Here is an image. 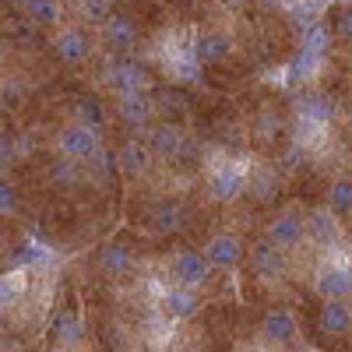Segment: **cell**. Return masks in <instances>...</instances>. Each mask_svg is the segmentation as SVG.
<instances>
[{"label": "cell", "instance_id": "6da1fadb", "mask_svg": "<svg viewBox=\"0 0 352 352\" xmlns=\"http://www.w3.org/2000/svg\"><path fill=\"white\" fill-rule=\"evenodd\" d=\"M212 264L201 250H173L166 261V282L169 285H184V289H204L212 282Z\"/></svg>", "mask_w": 352, "mask_h": 352}, {"label": "cell", "instance_id": "7a4b0ae2", "mask_svg": "<svg viewBox=\"0 0 352 352\" xmlns=\"http://www.w3.org/2000/svg\"><path fill=\"white\" fill-rule=\"evenodd\" d=\"M50 50H53V56H56L64 67H81V64L92 60L96 39L88 36L85 25H60V28H53Z\"/></svg>", "mask_w": 352, "mask_h": 352}, {"label": "cell", "instance_id": "3957f363", "mask_svg": "<svg viewBox=\"0 0 352 352\" xmlns=\"http://www.w3.org/2000/svg\"><path fill=\"white\" fill-rule=\"evenodd\" d=\"M99 36H102V46L113 56H124V53H134L141 46V25L131 14H124V11H113L99 25Z\"/></svg>", "mask_w": 352, "mask_h": 352}, {"label": "cell", "instance_id": "277c9868", "mask_svg": "<svg viewBox=\"0 0 352 352\" xmlns=\"http://www.w3.org/2000/svg\"><path fill=\"white\" fill-rule=\"evenodd\" d=\"M99 148H102V131L88 127V124H78L74 120V124L56 131V152H60L64 159L81 162V159H92Z\"/></svg>", "mask_w": 352, "mask_h": 352}, {"label": "cell", "instance_id": "5b68a950", "mask_svg": "<svg viewBox=\"0 0 352 352\" xmlns=\"http://www.w3.org/2000/svg\"><path fill=\"white\" fill-rule=\"evenodd\" d=\"M204 300L197 289H184V285H162L159 289V310L166 320H173V324H187V320H194L201 314Z\"/></svg>", "mask_w": 352, "mask_h": 352}, {"label": "cell", "instance_id": "8992f818", "mask_svg": "<svg viewBox=\"0 0 352 352\" xmlns=\"http://www.w3.org/2000/svg\"><path fill=\"white\" fill-rule=\"evenodd\" d=\"M201 254L208 257L212 268H222V272H236L240 264H247V243L236 232H215V236L204 240Z\"/></svg>", "mask_w": 352, "mask_h": 352}, {"label": "cell", "instance_id": "52a82bcc", "mask_svg": "<svg viewBox=\"0 0 352 352\" xmlns=\"http://www.w3.org/2000/svg\"><path fill=\"white\" fill-rule=\"evenodd\" d=\"M194 60L201 64V67H219V64H226L229 56H232V36L226 32V28H204V32H197L194 36Z\"/></svg>", "mask_w": 352, "mask_h": 352}, {"label": "cell", "instance_id": "ba28073f", "mask_svg": "<svg viewBox=\"0 0 352 352\" xmlns=\"http://www.w3.org/2000/svg\"><path fill=\"white\" fill-rule=\"evenodd\" d=\"M268 240L285 254V250H296L307 240V215L300 208H285L268 222Z\"/></svg>", "mask_w": 352, "mask_h": 352}, {"label": "cell", "instance_id": "9c48e42d", "mask_svg": "<svg viewBox=\"0 0 352 352\" xmlns=\"http://www.w3.org/2000/svg\"><path fill=\"white\" fill-rule=\"evenodd\" d=\"M152 148H148V141H141V138H127L120 148H116L113 155V166L120 176H127V180H141V176H148L152 169Z\"/></svg>", "mask_w": 352, "mask_h": 352}, {"label": "cell", "instance_id": "30bf717a", "mask_svg": "<svg viewBox=\"0 0 352 352\" xmlns=\"http://www.w3.org/2000/svg\"><path fill=\"white\" fill-rule=\"evenodd\" d=\"M116 116L127 131H148L155 116V99L148 92H124L116 99Z\"/></svg>", "mask_w": 352, "mask_h": 352}, {"label": "cell", "instance_id": "8fae6325", "mask_svg": "<svg viewBox=\"0 0 352 352\" xmlns=\"http://www.w3.org/2000/svg\"><path fill=\"white\" fill-rule=\"evenodd\" d=\"M109 85H113L120 96H124V92H148L152 78H148V71H144V64H141V60H134L131 53H124V56H113Z\"/></svg>", "mask_w": 352, "mask_h": 352}, {"label": "cell", "instance_id": "7c38bea8", "mask_svg": "<svg viewBox=\"0 0 352 352\" xmlns=\"http://www.w3.org/2000/svg\"><path fill=\"white\" fill-rule=\"evenodd\" d=\"M261 338L268 342V345L289 349L292 342L300 338V324H296V317H292V310L272 307L268 314H264V320H261Z\"/></svg>", "mask_w": 352, "mask_h": 352}, {"label": "cell", "instance_id": "4fadbf2b", "mask_svg": "<svg viewBox=\"0 0 352 352\" xmlns=\"http://www.w3.org/2000/svg\"><path fill=\"white\" fill-rule=\"evenodd\" d=\"M314 292L320 300H349L352 296V268H345V264H324L314 275Z\"/></svg>", "mask_w": 352, "mask_h": 352}, {"label": "cell", "instance_id": "5bb4252c", "mask_svg": "<svg viewBox=\"0 0 352 352\" xmlns=\"http://www.w3.org/2000/svg\"><path fill=\"white\" fill-rule=\"evenodd\" d=\"M247 264H250V272L257 278H278L282 264H285V254L272 240H257L254 247H247Z\"/></svg>", "mask_w": 352, "mask_h": 352}, {"label": "cell", "instance_id": "9a60e30c", "mask_svg": "<svg viewBox=\"0 0 352 352\" xmlns=\"http://www.w3.org/2000/svg\"><path fill=\"white\" fill-rule=\"evenodd\" d=\"M148 148H152V155H162V159H180V152L187 148V134L176 124H152Z\"/></svg>", "mask_w": 352, "mask_h": 352}, {"label": "cell", "instance_id": "2e32d148", "mask_svg": "<svg viewBox=\"0 0 352 352\" xmlns=\"http://www.w3.org/2000/svg\"><path fill=\"white\" fill-rule=\"evenodd\" d=\"M317 328L324 331L328 338H338L352 328V307L349 300H324L317 310Z\"/></svg>", "mask_w": 352, "mask_h": 352}, {"label": "cell", "instance_id": "e0dca14e", "mask_svg": "<svg viewBox=\"0 0 352 352\" xmlns=\"http://www.w3.org/2000/svg\"><path fill=\"white\" fill-rule=\"evenodd\" d=\"M208 190L219 197V201H236L243 190H247V173L236 169L232 162L219 166L212 176H208Z\"/></svg>", "mask_w": 352, "mask_h": 352}, {"label": "cell", "instance_id": "ac0fdd59", "mask_svg": "<svg viewBox=\"0 0 352 352\" xmlns=\"http://www.w3.org/2000/svg\"><path fill=\"white\" fill-rule=\"evenodd\" d=\"M134 268V250L124 243V240H113L99 250V272L106 278H120V275H131Z\"/></svg>", "mask_w": 352, "mask_h": 352}, {"label": "cell", "instance_id": "d6986e66", "mask_svg": "<svg viewBox=\"0 0 352 352\" xmlns=\"http://www.w3.org/2000/svg\"><path fill=\"white\" fill-rule=\"evenodd\" d=\"M21 14L28 18L32 28H46V32L64 25V4L60 0H28V8Z\"/></svg>", "mask_w": 352, "mask_h": 352}, {"label": "cell", "instance_id": "ffe728a7", "mask_svg": "<svg viewBox=\"0 0 352 352\" xmlns=\"http://www.w3.org/2000/svg\"><path fill=\"white\" fill-rule=\"evenodd\" d=\"M307 236L317 247L335 243L338 240V219H335V212H310L307 215Z\"/></svg>", "mask_w": 352, "mask_h": 352}, {"label": "cell", "instance_id": "44dd1931", "mask_svg": "<svg viewBox=\"0 0 352 352\" xmlns=\"http://www.w3.org/2000/svg\"><path fill=\"white\" fill-rule=\"evenodd\" d=\"M81 317L74 314V310H60L53 317V342L60 345V349H71V345H78L81 342Z\"/></svg>", "mask_w": 352, "mask_h": 352}, {"label": "cell", "instance_id": "7402d4cb", "mask_svg": "<svg viewBox=\"0 0 352 352\" xmlns=\"http://www.w3.org/2000/svg\"><path fill=\"white\" fill-rule=\"evenodd\" d=\"M300 113H303V120L314 124V127H324L331 116H335V102L328 96H307L300 102Z\"/></svg>", "mask_w": 352, "mask_h": 352}, {"label": "cell", "instance_id": "603a6c76", "mask_svg": "<svg viewBox=\"0 0 352 352\" xmlns=\"http://www.w3.org/2000/svg\"><path fill=\"white\" fill-rule=\"evenodd\" d=\"M116 11V0H74V14L85 25H102Z\"/></svg>", "mask_w": 352, "mask_h": 352}, {"label": "cell", "instance_id": "cb8c5ba5", "mask_svg": "<svg viewBox=\"0 0 352 352\" xmlns=\"http://www.w3.org/2000/svg\"><path fill=\"white\" fill-rule=\"evenodd\" d=\"M74 120H78V124H88V127H96V131H102V127H106V106H102L99 99H81V102H78V113H74Z\"/></svg>", "mask_w": 352, "mask_h": 352}, {"label": "cell", "instance_id": "d4e9b609", "mask_svg": "<svg viewBox=\"0 0 352 352\" xmlns=\"http://www.w3.org/2000/svg\"><path fill=\"white\" fill-rule=\"evenodd\" d=\"M247 190H250L254 197H261V201L275 197V190H278V180H275V173H272L268 166L254 169V180H247Z\"/></svg>", "mask_w": 352, "mask_h": 352}, {"label": "cell", "instance_id": "484cf974", "mask_svg": "<svg viewBox=\"0 0 352 352\" xmlns=\"http://www.w3.org/2000/svg\"><path fill=\"white\" fill-rule=\"evenodd\" d=\"M155 226L162 232H176V229H184V208L176 201H162L159 208H155Z\"/></svg>", "mask_w": 352, "mask_h": 352}, {"label": "cell", "instance_id": "4316f807", "mask_svg": "<svg viewBox=\"0 0 352 352\" xmlns=\"http://www.w3.org/2000/svg\"><path fill=\"white\" fill-rule=\"evenodd\" d=\"M328 204L335 215H352V180H335L328 190Z\"/></svg>", "mask_w": 352, "mask_h": 352}, {"label": "cell", "instance_id": "83f0119b", "mask_svg": "<svg viewBox=\"0 0 352 352\" xmlns=\"http://www.w3.org/2000/svg\"><path fill=\"white\" fill-rule=\"evenodd\" d=\"M331 36L352 46V4H338L331 11Z\"/></svg>", "mask_w": 352, "mask_h": 352}, {"label": "cell", "instance_id": "f1b7e54d", "mask_svg": "<svg viewBox=\"0 0 352 352\" xmlns=\"http://www.w3.org/2000/svg\"><path fill=\"white\" fill-rule=\"evenodd\" d=\"M25 292V272H11V275H0V307H11L21 300Z\"/></svg>", "mask_w": 352, "mask_h": 352}, {"label": "cell", "instance_id": "f546056e", "mask_svg": "<svg viewBox=\"0 0 352 352\" xmlns=\"http://www.w3.org/2000/svg\"><path fill=\"white\" fill-rule=\"evenodd\" d=\"M21 208V190L14 180H8V176H0V219H8Z\"/></svg>", "mask_w": 352, "mask_h": 352}, {"label": "cell", "instance_id": "4dcf8cb0", "mask_svg": "<svg viewBox=\"0 0 352 352\" xmlns=\"http://www.w3.org/2000/svg\"><path fill=\"white\" fill-rule=\"evenodd\" d=\"M50 180L53 184H60V187H74L78 184V162L74 159H53L50 162Z\"/></svg>", "mask_w": 352, "mask_h": 352}, {"label": "cell", "instance_id": "1f68e13d", "mask_svg": "<svg viewBox=\"0 0 352 352\" xmlns=\"http://www.w3.org/2000/svg\"><path fill=\"white\" fill-rule=\"evenodd\" d=\"M317 67V53H310V50H300L296 56L289 60V81H303V78H310V71Z\"/></svg>", "mask_w": 352, "mask_h": 352}, {"label": "cell", "instance_id": "d6a6232c", "mask_svg": "<svg viewBox=\"0 0 352 352\" xmlns=\"http://www.w3.org/2000/svg\"><path fill=\"white\" fill-rule=\"evenodd\" d=\"M328 43H331V28L328 25H320V21H314L310 28H307V39H303V50H310V53H324L328 50Z\"/></svg>", "mask_w": 352, "mask_h": 352}, {"label": "cell", "instance_id": "836d02e7", "mask_svg": "<svg viewBox=\"0 0 352 352\" xmlns=\"http://www.w3.org/2000/svg\"><path fill=\"white\" fill-rule=\"evenodd\" d=\"M14 159H18V141H14V134L0 131V173H4Z\"/></svg>", "mask_w": 352, "mask_h": 352}, {"label": "cell", "instance_id": "e575fe53", "mask_svg": "<svg viewBox=\"0 0 352 352\" xmlns=\"http://www.w3.org/2000/svg\"><path fill=\"white\" fill-rule=\"evenodd\" d=\"M226 8H243V4H250V0H222Z\"/></svg>", "mask_w": 352, "mask_h": 352}, {"label": "cell", "instance_id": "d590c367", "mask_svg": "<svg viewBox=\"0 0 352 352\" xmlns=\"http://www.w3.org/2000/svg\"><path fill=\"white\" fill-rule=\"evenodd\" d=\"M11 8H14V11H25V8H28V0H11Z\"/></svg>", "mask_w": 352, "mask_h": 352}, {"label": "cell", "instance_id": "8d00e7d4", "mask_svg": "<svg viewBox=\"0 0 352 352\" xmlns=\"http://www.w3.org/2000/svg\"><path fill=\"white\" fill-rule=\"evenodd\" d=\"M4 250H8V232L0 229V254H4Z\"/></svg>", "mask_w": 352, "mask_h": 352}, {"label": "cell", "instance_id": "74e56055", "mask_svg": "<svg viewBox=\"0 0 352 352\" xmlns=\"http://www.w3.org/2000/svg\"><path fill=\"white\" fill-rule=\"evenodd\" d=\"M0 53H4V39H0Z\"/></svg>", "mask_w": 352, "mask_h": 352}]
</instances>
